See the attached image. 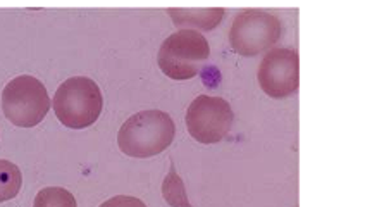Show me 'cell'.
<instances>
[{
  "label": "cell",
  "instance_id": "1",
  "mask_svg": "<svg viewBox=\"0 0 365 207\" xmlns=\"http://www.w3.org/2000/svg\"><path fill=\"white\" fill-rule=\"evenodd\" d=\"M176 126L164 111L148 109L126 119L118 133V145L130 157H152L164 152L173 143Z\"/></svg>",
  "mask_w": 365,
  "mask_h": 207
},
{
  "label": "cell",
  "instance_id": "2",
  "mask_svg": "<svg viewBox=\"0 0 365 207\" xmlns=\"http://www.w3.org/2000/svg\"><path fill=\"white\" fill-rule=\"evenodd\" d=\"M57 119L71 130L88 128L102 114L101 86L86 76H73L57 89L52 101Z\"/></svg>",
  "mask_w": 365,
  "mask_h": 207
},
{
  "label": "cell",
  "instance_id": "3",
  "mask_svg": "<svg viewBox=\"0 0 365 207\" xmlns=\"http://www.w3.org/2000/svg\"><path fill=\"white\" fill-rule=\"evenodd\" d=\"M209 57L210 45L205 36L192 28H182L163 41L157 62L165 76L182 81L197 76Z\"/></svg>",
  "mask_w": 365,
  "mask_h": 207
},
{
  "label": "cell",
  "instance_id": "4",
  "mask_svg": "<svg viewBox=\"0 0 365 207\" xmlns=\"http://www.w3.org/2000/svg\"><path fill=\"white\" fill-rule=\"evenodd\" d=\"M51 109V97L38 78L21 74L6 85L2 92V111L19 128H33L43 121Z\"/></svg>",
  "mask_w": 365,
  "mask_h": 207
},
{
  "label": "cell",
  "instance_id": "5",
  "mask_svg": "<svg viewBox=\"0 0 365 207\" xmlns=\"http://www.w3.org/2000/svg\"><path fill=\"white\" fill-rule=\"evenodd\" d=\"M281 21L260 9H245L233 19L230 44L243 57L259 56L281 39Z\"/></svg>",
  "mask_w": 365,
  "mask_h": 207
},
{
  "label": "cell",
  "instance_id": "6",
  "mask_svg": "<svg viewBox=\"0 0 365 207\" xmlns=\"http://www.w3.org/2000/svg\"><path fill=\"white\" fill-rule=\"evenodd\" d=\"M188 133L200 143H217L230 133L235 114L230 102L221 97L198 95L186 111Z\"/></svg>",
  "mask_w": 365,
  "mask_h": 207
},
{
  "label": "cell",
  "instance_id": "7",
  "mask_svg": "<svg viewBox=\"0 0 365 207\" xmlns=\"http://www.w3.org/2000/svg\"><path fill=\"white\" fill-rule=\"evenodd\" d=\"M259 85L269 97L284 99L297 92L300 83V59L293 49H272L259 66Z\"/></svg>",
  "mask_w": 365,
  "mask_h": 207
},
{
  "label": "cell",
  "instance_id": "8",
  "mask_svg": "<svg viewBox=\"0 0 365 207\" xmlns=\"http://www.w3.org/2000/svg\"><path fill=\"white\" fill-rule=\"evenodd\" d=\"M173 23L176 26H193L200 28L203 31H210L217 26L224 19L226 9L221 7H197V9H178V7H171L169 9Z\"/></svg>",
  "mask_w": 365,
  "mask_h": 207
},
{
  "label": "cell",
  "instance_id": "9",
  "mask_svg": "<svg viewBox=\"0 0 365 207\" xmlns=\"http://www.w3.org/2000/svg\"><path fill=\"white\" fill-rule=\"evenodd\" d=\"M23 185V175L19 168L11 161L0 159V202L14 198Z\"/></svg>",
  "mask_w": 365,
  "mask_h": 207
},
{
  "label": "cell",
  "instance_id": "10",
  "mask_svg": "<svg viewBox=\"0 0 365 207\" xmlns=\"http://www.w3.org/2000/svg\"><path fill=\"white\" fill-rule=\"evenodd\" d=\"M163 197L171 207H193L190 204L188 196H186L185 183H182L181 176L176 173V168H174L173 163L171 168H169L168 176L163 181Z\"/></svg>",
  "mask_w": 365,
  "mask_h": 207
},
{
  "label": "cell",
  "instance_id": "11",
  "mask_svg": "<svg viewBox=\"0 0 365 207\" xmlns=\"http://www.w3.org/2000/svg\"><path fill=\"white\" fill-rule=\"evenodd\" d=\"M33 207H78V204L69 190L61 186H47L36 193Z\"/></svg>",
  "mask_w": 365,
  "mask_h": 207
},
{
  "label": "cell",
  "instance_id": "12",
  "mask_svg": "<svg viewBox=\"0 0 365 207\" xmlns=\"http://www.w3.org/2000/svg\"><path fill=\"white\" fill-rule=\"evenodd\" d=\"M101 207H147L145 202L131 196H115L106 201Z\"/></svg>",
  "mask_w": 365,
  "mask_h": 207
}]
</instances>
